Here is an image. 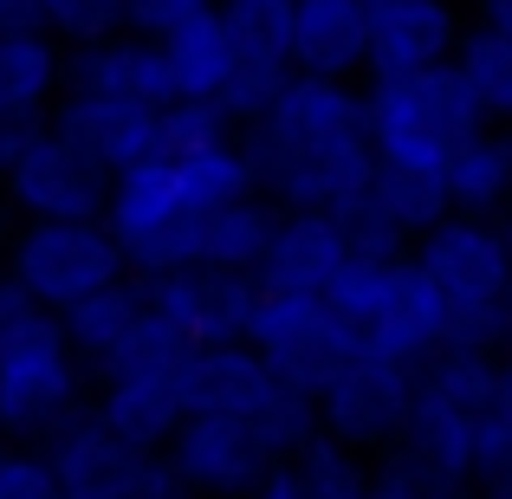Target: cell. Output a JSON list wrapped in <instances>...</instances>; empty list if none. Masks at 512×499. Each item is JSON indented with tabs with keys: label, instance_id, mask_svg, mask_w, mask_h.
Masks as SVG:
<instances>
[{
	"label": "cell",
	"instance_id": "obj_1",
	"mask_svg": "<svg viewBox=\"0 0 512 499\" xmlns=\"http://www.w3.org/2000/svg\"><path fill=\"white\" fill-rule=\"evenodd\" d=\"M240 150L260 175V195L286 214H338L344 221L376 175L363 91L338 85V78L292 72L273 111L240 130Z\"/></svg>",
	"mask_w": 512,
	"mask_h": 499
},
{
	"label": "cell",
	"instance_id": "obj_2",
	"mask_svg": "<svg viewBox=\"0 0 512 499\" xmlns=\"http://www.w3.org/2000/svg\"><path fill=\"white\" fill-rule=\"evenodd\" d=\"M500 409V363L487 350H441L415 370V415L389 448V467L428 499H467L480 487V441Z\"/></svg>",
	"mask_w": 512,
	"mask_h": 499
},
{
	"label": "cell",
	"instance_id": "obj_3",
	"mask_svg": "<svg viewBox=\"0 0 512 499\" xmlns=\"http://www.w3.org/2000/svg\"><path fill=\"white\" fill-rule=\"evenodd\" d=\"M363 124H370V150L383 169L448 175L454 156L487 130V111L474 104V91L454 65H428L409 78H370Z\"/></svg>",
	"mask_w": 512,
	"mask_h": 499
},
{
	"label": "cell",
	"instance_id": "obj_4",
	"mask_svg": "<svg viewBox=\"0 0 512 499\" xmlns=\"http://www.w3.org/2000/svg\"><path fill=\"white\" fill-rule=\"evenodd\" d=\"M415 273L428 279L441 318H448V350H506V292H512V253L500 240V221L448 214L428 240H415Z\"/></svg>",
	"mask_w": 512,
	"mask_h": 499
},
{
	"label": "cell",
	"instance_id": "obj_5",
	"mask_svg": "<svg viewBox=\"0 0 512 499\" xmlns=\"http://www.w3.org/2000/svg\"><path fill=\"white\" fill-rule=\"evenodd\" d=\"M72 415H85V357L59 318L20 299L0 318V428L20 448H46Z\"/></svg>",
	"mask_w": 512,
	"mask_h": 499
},
{
	"label": "cell",
	"instance_id": "obj_6",
	"mask_svg": "<svg viewBox=\"0 0 512 499\" xmlns=\"http://www.w3.org/2000/svg\"><path fill=\"white\" fill-rule=\"evenodd\" d=\"M325 299L370 357L422 370L428 357L448 350V318H441L428 279L415 273V260H370V253H357Z\"/></svg>",
	"mask_w": 512,
	"mask_h": 499
},
{
	"label": "cell",
	"instance_id": "obj_7",
	"mask_svg": "<svg viewBox=\"0 0 512 499\" xmlns=\"http://www.w3.org/2000/svg\"><path fill=\"white\" fill-rule=\"evenodd\" d=\"M7 279L26 305L65 318L85 299L130 279V260L104 221H26L7 253Z\"/></svg>",
	"mask_w": 512,
	"mask_h": 499
},
{
	"label": "cell",
	"instance_id": "obj_8",
	"mask_svg": "<svg viewBox=\"0 0 512 499\" xmlns=\"http://www.w3.org/2000/svg\"><path fill=\"white\" fill-rule=\"evenodd\" d=\"M201 221H208V214L188 208L182 175H175V163H163V156H150V163L124 169L111 182L104 227L117 234L130 273H143V279L195 273L201 266Z\"/></svg>",
	"mask_w": 512,
	"mask_h": 499
},
{
	"label": "cell",
	"instance_id": "obj_9",
	"mask_svg": "<svg viewBox=\"0 0 512 499\" xmlns=\"http://www.w3.org/2000/svg\"><path fill=\"white\" fill-rule=\"evenodd\" d=\"M46 461H52L59 493H72V499H195L169 454L117 441L91 409L72 415V422L46 441Z\"/></svg>",
	"mask_w": 512,
	"mask_h": 499
},
{
	"label": "cell",
	"instance_id": "obj_10",
	"mask_svg": "<svg viewBox=\"0 0 512 499\" xmlns=\"http://www.w3.org/2000/svg\"><path fill=\"white\" fill-rule=\"evenodd\" d=\"M247 344L266 357V370L279 383L305 389V396H325L344 376V363L363 350L350 325L331 312V299H305V292H260Z\"/></svg>",
	"mask_w": 512,
	"mask_h": 499
},
{
	"label": "cell",
	"instance_id": "obj_11",
	"mask_svg": "<svg viewBox=\"0 0 512 499\" xmlns=\"http://www.w3.org/2000/svg\"><path fill=\"white\" fill-rule=\"evenodd\" d=\"M111 182L117 175L104 163H91L65 130L39 124L33 137H26V150L13 156V169H7L0 188H7V201L26 221H104Z\"/></svg>",
	"mask_w": 512,
	"mask_h": 499
},
{
	"label": "cell",
	"instance_id": "obj_12",
	"mask_svg": "<svg viewBox=\"0 0 512 499\" xmlns=\"http://www.w3.org/2000/svg\"><path fill=\"white\" fill-rule=\"evenodd\" d=\"M318 415H325V435H338L344 448H357V454L396 448L409 415H415V370L357 350V357L344 363V376L318 396Z\"/></svg>",
	"mask_w": 512,
	"mask_h": 499
},
{
	"label": "cell",
	"instance_id": "obj_13",
	"mask_svg": "<svg viewBox=\"0 0 512 499\" xmlns=\"http://www.w3.org/2000/svg\"><path fill=\"white\" fill-rule=\"evenodd\" d=\"M448 214H454V201H448V182H441V175L376 163L370 188H363L357 208L344 214V227H350V240H357V253H370V260H409L415 240H428Z\"/></svg>",
	"mask_w": 512,
	"mask_h": 499
},
{
	"label": "cell",
	"instance_id": "obj_14",
	"mask_svg": "<svg viewBox=\"0 0 512 499\" xmlns=\"http://www.w3.org/2000/svg\"><path fill=\"white\" fill-rule=\"evenodd\" d=\"M169 461L195 499H247L279 467L253 435V422H234V415H188L182 435L169 441Z\"/></svg>",
	"mask_w": 512,
	"mask_h": 499
},
{
	"label": "cell",
	"instance_id": "obj_15",
	"mask_svg": "<svg viewBox=\"0 0 512 499\" xmlns=\"http://www.w3.org/2000/svg\"><path fill=\"white\" fill-rule=\"evenodd\" d=\"M150 305L188 350L247 344L260 279H247V273H169V279H150Z\"/></svg>",
	"mask_w": 512,
	"mask_h": 499
},
{
	"label": "cell",
	"instance_id": "obj_16",
	"mask_svg": "<svg viewBox=\"0 0 512 499\" xmlns=\"http://www.w3.org/2000/svg\"><path fill=\"white\" fill-rule=\"evenodd\" d=\"M370 20V78H409L428 65H454L461 13L454 0H363Z\"/></svg>",
	"mask_w": 512,
	"mask_h": 499
},
{
	"label": "cell",
	"instance_id": "obj_17",
	"mask_svg": "<svg viewBox=\"0 0 512 499\" xmlns=\"http://www.w3.org/2000/svg\"><path fill=\"white\" fill-rule=\"evenodd\" d=\"M357 260V240L338 214H279V234L260 260V292H305L325 299Z\"/></svg>",
	"mask_w": 512,
	"mask_h": 499
},
{
	"label": "cell",
	"instance_id": "obj_18",
	"mask_svg": "<svg viewBox=\"0 0 512 499\" xmlns=\"http://www.w3.org/2000/svg\"><path fill=\"white\" fill-rule=\"evenodd\" d=\"M65 91H98V98L150 104V111H169L182 98L175 72H169V52L156 39H137V33H111L98 46L65 52Z\"/></svg>",
	"mask_w": 512,
	"mask_h": 499
},
{
	"label": "cell",
	"instance_id": "obj_19",
	"mask_svg": "<svg viewBox=\"0 0 512 499\" xmlns=\"http://www.w3.org/2000/svg\"><path fill=\"white\" fill-rule=\"evenodd\" d=\"M104 428L130 448L169 454V441L182 435L188 402H182V370H117L98 383V402H91Z\"/></svg>",
	"mask_w": 512,
	"mask_h": 499
},
{
	"label": "cell",
	"instance_id": "obj_20",
	"mask_svg": "<svg viewBox=\"0 0 512 499\" xmlns=\"http://www.w3.org/2000/svg\"><path fill=\"white\" fill-rule=\"evenodd\" d=\"M156 117L163 111H150V104L98 98V91H65L59 111H52V130H65L91 163L124 175V169H137V163L156 156Z\"/></svg>",
	"mask_w": 512,
	"mask_h": 499
},
{
	"label": "cell",
	"instance_id": "obj_21",
	"mask_svg": "<svg viewBox=\"0 0 512 499\" xmlns=\"http://www.w3.org/2000/svg\"><path fill=\"white\" fill-rule=\"evenodd\" d=\"M273 389H279V376L266 370V357L253 344H208V350H188L182 357L188 415H234V422H253Z\"/></svg>",
	"mask_w": 512,
	"mask_h": 499
},
{
	"label": "cell",
	"instance_id": "obj_22",
	"mask_svg": "<svg viewBox=\"0 0 512 499\" xmlns=\"http://www.w3.org/2000/svg\"><path fill=\"white\" fill-rule=\"evenodd\" d=\"M65 98V46L52 33H0V124L39 130Z\"/></svg>",
	"mask_w": 512,
	"mask_h": 499
},
{
	"label": "cell",
	"instance_id": "obj_23",
	"mask_svg": "<svg viewBox=\"0 0 512 499\" xmlns=\"http://www.w3.org/2000/svg\"><path fill=\"white\" fill-rule=\"evenodd\" d=\"M292 72L338 78V85L370 72V20H363V0H299Z\"/></svg>",
	"mask_w": 512,
	"mask_h": 499
},
{
	"label": "cell",
	"instance_id": "obj_24",
	"mask_svg": "<svg viewBox=\"0 0 512 499\" xmlns=\"http://www.w3.org/2000/svg\"><path fill=\"white\" fill-rule=\"evenodd\" d=\"M59 325H65V337H72L78 357H85L91 370H104V363L124 357L130 337L150 325V279H143V273L117 279L111 292H98V299H85L78 312H65Z\"/></svg>",
	"mask_w": 512,
	"mask_h": 499
},
{
	"label": "cell",
	"instance_id": "obj_25",
	"mask_svg": "<svg viewBox=\"0 0 512 499\" xmlns=\"http://www.w3.org/2000/svg\"><path fill=\"white\" fill-rule=\"evenodd\" d=\"M279 214L286 208H273L266 195L208 214V221H201V266L195 273H247V279H260V260H266V247H273V234H279Z\"/></svg>",
	"mask_w": 512,
	"mask_h": 499
},
{
	"label": "cell",
	"instance_id": "obj_26",
	"mask_svg": "<svg viewBox=\"0 0 512 499\" xmlns=\"http://www.w3.org/2000/svg\"><path fill=\"white\" fill-rule=\"evenodd\" d=\"M448 201L454 214H474V221H493V214L512 208V130L487 124L461 156L448 163Z\"/></svg>",
	"mask_w": 512,
	"mask_h": 499
},
{
	"label": "cell",
	"instance_id": "obj_27",
	"mask_svg": "<svg viewBox=\"0 0 512 499\" xmlns=\"http://www.w3.org/2000/svg\"><path fill=\"white\" fill-rule=\"evenodd\" d=\"M163 52H169V72H175V91H182V98L221 104V91L234 85V72H240V52H234V39H227V26H221V7H214L208 20L182 26Z\"/></svg>",
	"mask_w": 512,
	"mask_h": 499
},
{
	"label": "cell",
	"instance_id": "obj_28",
	"mask_svg": "<svg viewBox=\"0 0 512 499\" xmlns=\"http://www.w3.org/2000/svg\"><path fill=\"white\" fill-rule=\"evenodd\" d=\"M221 26H227V39H234L240 65L292 72V26H299V0H221Z\"/></svg>",
	"mask_w": 512,
	"mask_h": 499
},
{
	"label": "cell",
	"instance_id": "obj_29",
	"mask_svg": "<svg viewBox=\"0 0 512 499\" xmlns=\"http://www.w3.org/2000/svg\"><path fill=\"white\" fill-rule=\"evenodd\" d=\"M175 175H182V195H188L195 214H221V208H234V201L260 195V175H253L240 143L208 150V156H188V163H175Z\"/></svg>",
	"mask_w": 512,
	"mask_h": 499
},
{
	"label": "cell",
	"instance_id": "obj_30",
	"mask_svg": "<svg viewBox=\"0 0 512 499\" xmlns=\"http://www.w3.org/2000/svg\"><path fill=\"white\" fill-rule=\"evenodd\" d=\"M240 143L234 117L208 98H175L163 117H156V156L163 163H188V156H208V150H227Z\"/></svg>",
	"mask_w": 512,
	"mask_h": 499
},
{
	"label": "cell",
	"instance_id": "obj_31",
	"mask_svg": "<svg viewBox=\"0 0 512 499\" xmlns=\"http://www.w3.org/2000/svg\"><path fill=\"white\" fill-rule=\"evenodd\" d=\"M454 72L467 78L474 104L487 111V124L512 130V39H493V33H467L461 52H454Z\"/></svg>",
	"mask_w": 512,
	"mask_h": 499
},
{
	"label": "cell",
	"instance_id": "obj_32",
	"mask_svg": "<svg viewBox=\"0 0 512 499\" xmlns=\"http://www.w3.org/2000/svg\"><path fill=\"white\" fill-rule=\"evenodd\" d=\"M292 467H299V480H305V493H312V499H363V493H370V480H376L370 461H363L357 448H344L338 435H318Z\"/></svg>",
	"mask_w": 512,
	"mask_h": 499
},
{
	"label": "cell",
	"instance_id": "obj_33",
	"mask_svg": "<svg viewBox=\"0 0 512 499\" xmlns=\"http://www.w3.org/2000/svg\"><path fill=\"white\" fill-rule=\"evenodd\" d=\"M39 13H46V33L59 39L65 52L124 33V0H39Z\"/></svg>",
	"mask_w": 512,
	"mask_h": 499
},
{
	"label": "cell",
	"instance_id": "obj_34",
	"mask_svg": "<svg viewBox=\"0 0 512 499\" xmlns=\"http://www.w3.org/2000/svg\"><path fill=\"white\" fill-rule=\"evenodd\" d=\"M221 7V0H124V33L137 39H156V46H169L182 26L208 20V13Z\"/></svg>",
	"mask_w": 512,
	"mask_h": 499
},
{
	"label": "cell",
	"instance_id": "obj_35",
	"mask_svg": "<svg viewBox=\"0 0 512 499\" xmlns=\"http://www.w3.org/2000/svg\"><path fill=\"white\" fill-rule=\"evenodd\" d=\"M52 493H59V480H52L46 448L7 441V448H0V499H52Z\"/></svg>",
	"mask_w": 512,
	"mask_h": 499
},
{
	"label": "cell",
	"instance_id": "obj_36",
	"mask_svg": "<svg viewBox=\"0 0 512 499\" xmlns=\"http://www.w3.org/2000/svg\"><path fill=\"white\" fill-rule=\"evenodd\" d=\"M247 499H312V493H305L299 467H292V461H279V467H273V474H266V480H260V487H253Z\"/></svg>",
	"mask_w": 512,
	"mask_h": 499
},
{
	"label": "cell",
	"instance_id": "obj_37",
	"mask_svg": "<svg viewBox=\"0 0 512 499\" xmlns=\"http://www.w3.org/2000/svg\"><path fill=\"white\" fill-rule=\"evenodd\" d=\"M0 33H46L39 0H0Z\"/></svg>",
	"mask_w": 512,
	"mask_h": 499
},
{
	"label": "cell",
	"instance_id": "obj_38",
	"mask_svg": "<svg viewBox=\"0 0 512 499\" xmlns=\"http://www.w3.org/2000/svg\"><path fill=\"white\" fill-rule=\"evenodd\" d=\"M474 26L493 39H512V0H474Z\"/></svg>",
	"mask_w": 512,
	"mask_h": 499
},
{
	"label": "cell",
	"instance_id": "obj_39",
	"mask_svg": "<svg viewBox=\"0 0 512 499\" xmlns=\"http://www.w3.org/2000/svg\"><path fill=\"white\" fill-rule=\"evenodd\" d=\"M363 499H428V493L415 487L409 474H396V467H383V474L370 480V493H363Z\"/></svg>",
	"mask_w": 512,
	"mask_h": 499
},
{
	"label": "cell",
	"instance_id": "obj_40",
	"mask_svg": "<svg viewBox=\"0 0 512 499\" xmlns=\"http://www.w3.org/2000/svg\"><path fill=\"white\" fill-rule=\"evenodd\" d=\"M26 137L33 130H13V124H0V182H7V169H13V156L26 150Z\"/></svg>",
	"mask_w": 512,
	"mask_h": 499
},
{
	"label": "cell",
	"instance_id": "obj_41",
	"mask_svg": "<svg viewBox=\"0 0 512 499\" xmlns=\"http://www.w3.org/2000/svg\"><path fill=\"white\" fill-rule=\"evenodd\" d=\"M13 305H20V292H13V279H7V266H0V318L13 312Z\"/></svg>",
	"mask_w": 512,
	"mask_h": 499
},
{
	"label": "cell",
	"instance_id": "obj_42",
	"mask_svg": "<svg viewBox=\"0 0 512 499\" xmlns=\"http://www.w3.org/2000/svg\"><path fill=\"white\" fill-rule=\"evenodd\" d=\"M500 240H506V253H512V208L500 214Z\"/></svg>",
	"mask_w": 512,
	"mask_h": 499
},
{
	"label": "cell",
	"instance_id": "obj_43",
	"mask_svg": "<svg viewBox=\"0 0 512 499\" xmlns=\"http://www.w3.org/2000/svg\"><path fill=\"white\" fill-rule=\"evenodd\" d=\"M506 357H512V292H506Z\"/></svg>",
	"mask_w": 512,
	"mask_h": 499
},
{
	"label": "cell",
	"instance_id": "obj_44",
	"mask_svg": "<svg viewBox=\"0 0 512 499\" xmlns=\"http://www.w3.org/2000/svg\"><path fill=\"white\" fill-rule=\"evenodd\" d=\"M0 448H7V428H0Z\"/></svg>",
	"mask_w": 512,
	"mask_h": 499
},
{
	"label": "cell",
	"instance_id": "obj_45",
	"mask_svg": "<svg viewBox=\"0 0 512 499\" xmlns=\"http://www.w3.org/2000/svg\"><path fill=\"white\" fill-rule=\"evenodd\" d=\"M52 499H72V493H52Z\"/></svg>",
	"mask_w": 512,
	"mask_h": 499
}]
</instances>
